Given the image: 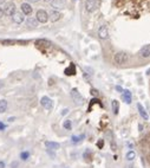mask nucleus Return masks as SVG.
<instances>
[{"label":"nucleus","mask_w":150,"mask_h":168,"mask_svg":"<svg viewBox=\"0 0 150 168\" xmlns=\"http://www.w3.org/2000/svg\"><path fill=\"white\" fill-rule=\"evenodd\" d=\"M114 61H115V63L118 64V65L126 64V63L129 62V55H128L126 52H123V51L117 52V53L115 55V57H114Z\"/></svg>","instance_id":"obj_1"},{"label":"nucleus","mask_w":150,"mask_h":168,"mask_svg":"<svg viewBox=\"0 0 150 168\" xmlns=\"http://www.w3.org/2000/svg\"><path fill=\"white\" fill-rule=\"evenodd\" d=\"M36 19L38 23L40 24H45L48 20V13L45 11V9H38L37 14H36Z\"/></svg>","instance_id":"obj_2"},{"label":"nucleus","mask_w":150,"mask_h":168,"mask_svg":"<svg viewBox=\"0 0 150 168\" xmlns=\"http://www.w3.org/2000/svg\"><path fill=\"white\" fill-rule=\"evenodd\" d=\"M3 11H4V14H6V16H8V17H12L13 13L17 11L14 3H6V4L4 5V7H3Z\"/></svg>","instance_id":"obj_3"},{"label":"nucleus","mask_w":150,"mask_h":168,"mask_svg":"<svg viewBox=\"0 0 150 168\" xmlns=\"http://www.w3.org/2000/svg\"><path fill=\"white\" fill-rule=\"evenodd\" d=\"M71 97L73 98L75 103H77V104H83V102H84V97L81 95V92L77 89H72L71 90Z\"/></svg>","instance_id":"obj_4"},{"label":"nucleus","mask_w":150,"mask_h":168,"mask_svg":"<svg viewBox=\"0 0 150 168\" xmlns=\"http://www.w3.org/2000/svg\"><path fill=\"white\" fill-rule=\"evenodd\" d=\"M40 104L45 108L46 110H51L52 108H53V102H52V100L50 97H47V96H44V97H42V100H40Z\"/></svg>","instance_id":"obj_5"},{"label":"nucleus","mask_w":150,"mask_h":168,"mask_svg":"<svg viewBox=\"0 0 150 168\" xmlns=\"http://www.w3.org/2000/svg\"><path fill=\"white\" fill-rule=\"evenodd\" d=\"M97 7H98V4H97L96 0H86L85 1V9L90 13L95 12L97 9Z\"/></svg>","instance_id":"obj_6"},{"label":"nucleus","mask_w":150,"mask_h":168,"mask_svg":"<svg viewBox=\"0 0 150 168\" xmlns=\"http://www.w3.org/2000/svg\"><path fill=\"white\" fill-rule=\"evenodd\" d=\"M12 20L15 23V24H23L24 20H25V16L22 13V12H19V11H15L12 16Z\"/></svg>","instance_id":"obj_7"},{"label":"nucleus","mask_w":150,"mask_h":168,"mask_svg":"<svg viewBox=\"0 0 150 168\" xmlns=\"http://www.w3.org/2000/svg\"><path fill=\"white\" fill-rule=\"evenodd\" d=\"M138 55L141 58H150V44L144 45L141 50H139Z\"/></svg>","instance_id":"obj_8"},{"label":"nucleus","mask_w":150,"mask_h":168,"mask_svg":"<svg viewBox=\"0 0 150 168\" xmlns=\"http://www.w3.org/2000/svg\"><path fill=\"white\" fill-rule=\"evenodd\" d=\"M98 37L101 39H108L109 37V30L105 25H102L98 30Z\"/></svg>","instance_id":"obj_9"},{"label":"nucleus","mask_w":150,"mask_h":168,"mask_svg":"<svg viewBox=\"0 0 150 168\" xmlns=\"http://www.w3.org/2000/svg\"><path fill=\"white\" fill-rule=\"evenodd\" d=\"M51 6L54 9H62L65 7V0H52Z\"/></svg>","instance_id":"obj_10"},{"label":"nucleus","mask_w":150,"mask_h":168,"mask_svg":"<svg viewBox=\"0 0 150 168\" xmlns=\"http://www.w3.org/2000/svg\"><path fill=\"white\" fill-rule=\"evenodd\" d=\"M32 7H31V5L30 4H27V3H24V4H22V13L24 14V16H30L32 13Z\"/></svg>","instance_id":"obj_11"},{"label":"nucleus","mask_w":150,"mask_h":168,"mask_svg":"<svg viewBox=\"0 0 150 168\" xmlns=\"http://www.w3.org/2000/svg\"><path fill=\"white\" fill-rule=\"evenodd\" d=\"M45 146L48 150H57V149L61 148V144H59L58 142H53V141H46Z\"/></svg>","instance_id":"obj_12"},{"label":"nucleus","mask_w":150,"mask_h":168,"mask_svg":"<svg viewBox=\"0 0 150 168\" xmlns=\"http://www.w3.org/2000/svg\"><path fill=\"white\" fill-rule=\"evenodd\" d=\"M137 109H138V113H139V115L142 116V118L144 121H148L149 120V115H148V113H147V110L144 109V107L142 105V104H137Z\"/></svg>","instance_id":"obj_13"},{"label":"nucleus","mask_w":150,"mask_h":168,"mask_svg":"<svg viewBox=\"0 0 150 168\" xmlns=\"http://www.w3.org/2000/svg\"><path fill=\"white\" fill-rule=\"evenodd\" d=\"M62 18V13L61 12H58V11H52V12H50V14H48V19L51 22H58L59 19Z\"/></svg>","instance_id":"obj_14"},{"label":"nucleus","mask_w":150,"mask_h":168,"mask_svg":"<svg viewBox=\"0 0 150 168\" xmlns=\"http://www.w3.org/2000/svg\"><path fill=\"white\" fill-rule=\"evenodd\" d=\"M122 97H123V100L125 101V103L126 104H130L131 103V92H130L129 90H123V95H122Z\"/></svg>","instance_id":"obj_15"},{"label":"nucleus","mask_w":150,"mask_h":168,"mask_svg":"<svg viewBox=\"0 0 150 168\" xmlns=\"http://www.w3.org/2000/svg\"><path fill=\"white\" fill-rule=\"evenodd\" d=\"M65 74L67 76H72L76 74V67H75V64H71L67 69H65Z\"/></svg>","instance_id":"obj_16"},{"label":"nucleus","mask_w":150,"mask_h":168,"mask_svg":"<svg viewBox=\"0 0 150 168\" xmlns=\"http://www.w3.org/2000/svg\"><path fill=\"white\" fill-rule=\"evenodd\" d=\"M7 110V101L0 100V114H4Z\"/></svg>","instance_id":"obj_17"},{"label":"nucleus","mask_w":150,"mask_h":168,"mask_svg":"<svg viewBox=\"0 0 150 168\" xmlns=\"http://www.w3.org/2000/svg\"><path fill=\"white\" fill-rule=\"evenodd\" d=\"M112 111L115 115H118V113H119V102L117 100L112 101Z\"/></svg>","instance_id":"obj_18"},{"label":"nucleus","mask_w":150,"mask_h":168,"mask_svg":"<svg viewBox=\"0 0 150 168\" xmlns=\"http://www.w3.org/2000/svg\"><path fill=\"white\" fill-rule=\"evenodd\" d=\"M27 25L31 26V27H37V26H38L37 19H34V18H28V19H27Z\"/></svg>","instance_id":"obj_19"},{"label":"nucleus","mask_w":150,"mask_h":168,"mask_svg":"<svg viewBox=\"0 0 150 168\" xmlns=\"http://www.w3.org/2000/svg\"><path fill=\"white\" fill-rule=\"evenodd\" d=\"M135 157H136V153H135L134 150H130V152L126 153V160H128V161L135 160Z\"/></svg>","instance_id":"obj_20"},{"label":"nucleus","mask_w":150,"mask_h":168,"mask_svg":"<svg viewBox=\"0 0 150 168\" xmlns=\"http://www.w3.org/2000/svg\"><path fill=\"white\" fill-rule=\"evenodd\" d=\"M63 127L65 128L66 130H71V129H72V122L70 121V120H66V121H64Z\"/></svg>","instance_id":"obj_21"},{"label":"nucleus","mask_w":150,"mask_h":168,"mask_svg":"<svg viewBox=\"0 0 150 168\" xmlns=\"http://www.w3.org/2000/svg\"><path fill=\"white\" fill-rule=\"evenodd\" d=\"M84 135H79V136H72L71 137V141H72V143H78L79 141H82L83 139H84Z\"/></svg>","instance_id":"obj_22"},{"label":"nucleus","mask_w":150,"mask_h":168,"mask_svg":"<svg viewBox=\"0 0 150 168\" xmlns=\"http://www.w3.org/2000/svg\"><path fill=\"white\" fill-rule=\"evenodd\" d=\"M28 157H30V152H22L20 153V159L23 160V161H26V160H28Z\"/></svg>","instance_id":"obj_23"},{"label":"nucleus","mask_w":150,"mask_h":168,"mask_svg":"<svg viewBox=\"0 0 150 168\" xmlns=\"http://www.w3.org/2000/svg\"><path fill=\"white\" fill-rule=\"evenodd\" d=\"M40 44H43L44 46H48L50 45V43L47 40H43V39H42V40H38L37 42V45H40Z\"/></svg>","instance_id":"obj_24"},{"label":"nucleus","mask_w":150,"mask_h":168,"mask_svg":"<svg viewBox=\"0 0 150 168\" xmlns=\"http://www.w3.org/2000/svg\"><path fill=\"white\" fill-rule=\"evenodd\" d=\"M103 146H104V141H103V140H99V141L97 142V147L99 148V149H102Z\"/></svg>","instance_id":"obj_25"},{"label":"nucleus","mask_w":150,"mask_h":168,"mask_svg":"<svg viewBox=\"0 0 150 168\" xmlns=\"http://www.w3.org/2000/svg\"><path fill=\"white\" fill-rule=\"evenodd\" d=\"M6 124L5 123H3V122H0V132H1V130H5L6 129Z\"/></svg>","instance_id":"obj_26"},{"label":"nucleus","mask_w":150,"mask_h":168,"mask_svg":"<svg viewBox=\"0 0 150 168\" xmlns=\"http://www.w3.org/2000/svg\"><path fill=\"white\" fill-rule=\"evenodd\" d=\"M18 166H19V163H18L17 161H13V162L11 163V168H17Z\"/></svg>","instance_id":"obj_27"},{"label":"nucleus","mask_w":150,"mask_h":168,"mask_svg":"<svg viewBox=\"0 0 150 168\" xmlns=\"http://www.w3.org/2000/svg\"><path fill=\"white\" fill-rule=\"evenodd\" d=\"M116 90H117V91H119V92H123V89H122L121 86H119V85H117V86H116Z\"/></svg>","instance_id":"obj_28"},{"label":"nucleus","mask_w":150,"mask_h":168,"mask_svg":"<svg viewBox=\"0 0 150 168\" xmlns=\"http://www.w3.org/2000/svg\"><path fill=\"white\" fill-rule=\"evenodd\" d=\"M4 16V11H3V7H0V18H3Z\"/></svg>","instance_id":"obj_29"},{"label":"nucleus","mask_w":150,"mask_h":168,"mask_svg":"<svg viewBox=\"0 0 150 168\" xmlns=\"http://www.w3.org/2000/svg\"><path fill=\"white\" fill-rule=\"evenodd\" d=\"M0 168H5V162L0 161Z\"/></svg>","instance_id":"obj_30"},{"label":"nucleus","mask_w":150,"mask_h":168,"mask_svg":"<svg viewBox=\"0 0 150 168\" xmlns=\"http://www.w3.org/2000/svg\"><path fill=\"white\" fill-rule=\"evenodd\" d=\"M67 111H69V109H64V110H63V113H62V115H66V114H67Z\"/></svg>","instance_id":"obj_31"},{"label":"nucleus","mask_w":150,"mask_h":168,"mask_svg":"<svg viewBox=\"0 0 150 168\" xmlns=\"http://www.w3.org/2000/svg\"><path fill=\"white\" fill-rule=\"evenodd\" d=\"M91 92H92L93 95H98V91H97V90H91Z\"/></svg>","instance_id":"obj_32"},{"label":"nucleus","mask_w":150,"mask_h":168,"mask_svg":"<svg viewBox=\"0 0 150 168\" xmlns=\"http://www.w3.org/2000/svg\"><path fill=\"white\" fill-rule=\"evenodd\" d=\"M28 1H30V3H38L39 0H28Z\"/></svg>","instance_id":"obj_33"},{"label":"nucleus","mask_w":150,"mask_h":168,"mask_svg":"<svg viewBox=\"0 0 150 168\" xmlns=\"http://www.w3.org/2000/svg\"><path fill=\"white\" fill-rule=\"evenodd\" d=\"M44 1H45V3H51L52 0H44Z\"/></svg>","instance_id":"obj_34"},{"label":"nucleus","mask_w":150,"mask_h":168,"mask_svg":"<svg viewBox=\"0 0 150 168\" xmlns=\"http://www.w3.org/2000/svg\"><path fill=\"white\" fill-rule=\"evenodd\" d=\"M5 3V0H0V4H4Z\"/></svg>","instance_id":"obj_35"}]
</instances>
